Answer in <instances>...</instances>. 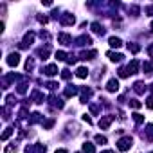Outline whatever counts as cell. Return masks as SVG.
I'll use <instances>...</instances> for the list:
<instances>
[{"mask_svg":"<svg viewBox=\"0 0 153 153\" xmlns=\"http://www.w3.org/2000/svg\"><path fill=\"white\" fill-rule=\"evenodd\" d=\"M151 31H153V22H151Z\"/></svg>","mask_w":153,"mask_h":153,"instance_id":"obj_41","label":"cell"},{"mask_svg":"<svg viewBox=\"0 0 153 153\" xmlns=\"http://www.w3.org/2000/svg\"><path fill=\"white\" fill-rule=\"evenodd\" d=\"M106 56L110 58V61H114V63H119V61H121L122 58H124L122 54H119V52H112V50H110V52H108Z\"/></svg>","mask_w":153,"mask_h":153,"instance_id":"obj_8","label":"cell"},{"mask_svg":"<svg viewBox=\"0 0 153 153\" xmlns=\"http://www.w3.org/2000/svg\"><path fill=\"white\" fill-rule=\"evenodd\" d=\"M97 56L96 50H90V52H81V59H94Z\"/></svg>","mask_w":153,"mask_h":153,"instance_id":"obj_15","label":"cell"},{"mask_svg":"<svg viewBox=\"0 0 153 153\" xmlns=\"http://www.w3.org/2000/svg\"><path fill=\"white\" fill-rule=\"evenodd\" d=\"M33 67H34V61H33V59H27V63H25V68H27V70H31Z\"/></svg>","mask_w":153,"mask_h":153,"instance_id":"obj_31","label":"cell"},{"mask_svg":"<svg viewBox=\"0 0 153 153\" xmlns=\"http://www.w3.org/2000/svg\"><path fill=\"white\" fill-rule=\"evenodd\" d=\"M92 31H94L96 34H105V29L101 27V25H99L97 22H94V24H92Z\"/></svg>","mask_w":153,"mask_h":153,"instance_id":"obj_16","label":"cell"},{"mask_svg":"<svg viewBox=\"0 0 153 153\" xmlns=\"http://www.w3.org/2000/svg\"><path fill=\"white\" fill-rule=\"evenodd\" d=\"M78 42H81V45H85V43L88 45V43H92V38H90V36H81Z\"/></svg>","mask_w":153,"mask_h":153,"instance_id":"obj_24","label":"cell"},{"mask_svg":"<svg viewBox=\"0 0 153 153\" xmlns=\"http://www.w3.org/2000/svg\"><path fill=\"white\" fill-rule=\"evenodd\" d=\"M144 72H148V74L153 72V63H148V61H146V63H144Z\"/></svg>","mask_w":153,"mask_h":153,"instance_id":"obj_26","label":"cell"},{"mask_svg":"<svg viewBox=\"0 0 153 153\" xmlns=\"http://www.w3.org/2000/svg\"><path fill=\"white\" fill-rule=\"evenodd\" d=\"M33 42H34V34L33 33H27L25 38H24V42H22V47H29Z\"/></svg>","mask_w":153,"mask_h":153,"instance_id":"obj_9","label":"cell"},{"mask_svg":"<svg viewBox=\"0 0 153 153\" xmlns=\"http://www.w3.org/2000/svg\"><path fill=\"white\" fill-rule=\"evenodd\" d=\"M101 153H115V151H112V150H105V151H101Z\"/></svg>","mask_w":153,"mask_h":153,"instance_id":"obj_40","label":"cell"},{"mask_svg":"<svg viewBox=\"0 0 153 153\" xmlns=\"http://www.w3.org/2000/svg\"><path fill=\"white\" fill-rule=\"evenodd\" d=\"M52 124H54V121H52V119H50V121H47V122H45V124H43V126H45V128H52Z\"/></svg>","mask_w":153,"mask_h":153,"instance_id":"obj_34","label":"cell"},{"mask_svg":"<svg viewBox=\"0 0 153 153\" xmlns=\"http://www.w3.org/2000/svg\"><path fill=\"white\" fill-rule=\"evenodd\" d=\"M128 49L131 50V52H139V50H140V47H139V45H135V43H131V45L128 43Z\"/></svg>","mask_w":153,"mask_h":153,"instance_id":"obj_28","label":"cell"},{"mask_svg":"<svg viewBox=\"0 0 153 153\" xmlns=\"http://www.w3.org/2000/svg\"><path fill=\"white\" fill-rule=\"evenodd\" d=\"M11 135H13V128H6V130H4V133H2V140H7Z\"/></svg>","mask_w":153,"mask_h":153,"instance_id":"obj_18","label":"cell"},{"mask_svg":"<svg viewBox=\"0 0 153 153\" xmlns=\"http://www.w3.org/2000/svg\"><path fill=\"white\" fill-rule=\"evenodd\" d=\"M133 119H135L137 124H142V122H144V117H142L140 114H133Z\"/></svg>","mask_w":153,"mask_h":153,"instance_id":"obj_25","label":"cell"},{"mask_svg":"<svg viewBox=\"0 0 153 153\" xmlns=\"http://www.w3.org/2000/svg\"><path fill=\"white\" fill-rule=\"evenodd\" d=\"M43 72H45L47 76H56V74H58V67H56V65H47Z\"/></svg>","mask_w":153,"mask_h":153,"instance_id":"obj_10","label":"cell"},{"mask_svg":"<svg viewBox=\"0 0 153 153\" xmlns=\"http://www.w3.org/2000/svg\"><path fill=\"white\" fill-rule=\"evenodd\" d=\"M58 40H59V42L63 43V45H68L70 42H72V38H70L68 34H65V33H61V34H58Z\"/></svg>","mask_w":153,"mask_h":153,"instance_id":"obj_14","label":"cell"},{"mask_svg":"<svg viewBox=\"0 0 153 153\" xmlns=\"http://www.w3.org/2000/svg\"><path fill=\"white\" fill-rule=\"evenodd\" d=\"M70 76H72V74H70V70H68V68L61 70V78H63V79H70Z\"/></svg>","mask_w":153,"mask_h":153,"instance_id":"obj_27","label":"cell"},{"mask_svg":"<svg viewBox=\"0 0 153 153\" xmlns=\"http://www.w3.org/2000/svg\"><path fill=\"white\" fill-rule=\"evenodd\" d=\"M131 144H133L131 137H122V139H119V142H117V150H119V151H128V150L131 148Z\"/></svg>","mask_w":153,"mask_h":153,"instance_id":"obj_1","label":"cell"},{"mask_svg":"<svg viewBox=\"0 0 153 153\" xmlns=\"http://www.w3.org/2000/svg\"><path fill=\"white\" fill-rule=\"evenodd\" d=\"M76 94H78V90H76L74 87H68V88L65 90V96H67V97H72V96H76Z\"/></svg>","mask_w":153,"mask_h":153,"instance_id":"obj_19","label":"cell"},{"mask_svg":"<svg viewBox=\"0 0 153 153\" xmlns=\"http://www.w3.org/2000/svg\"><path fill=\"white\" fill-rule=\"evenodd\" d=\"M38 22H40V24H47L49 18H47V16H38Z\"/></svg>","mask_w":153,"mask_h":153,"instance_id":"obj_32","label":"cell"},{"mask_svg":"<svg viewBox=\"0 0 153 153\" xmlns=\"http://www.w3.org/2000/svg\"><path fill=\"white\" fill-rule=\"evenodd\" d=\"M146 135H148V137L153 140V124H150V126H148V130H146Z\"/></svg>","mask_w":153,"mask_h":153,"instance_id":"obj_29","label":"cell"},{"mask_svg":"<svg viewBox=\"0 0 153 153\" xmlns=\"http://www.w3.org/2000/svg\"><path fill=\"white\" fill-rule=\"evenodd\" d=\"M133 90L137 92V94H144V92H146V85L142 83V81H137V83L133 85Z\"/></svg>","mask_w":153,"mask_h":153,"instance_id":"obj_13","label":"cell"},{"mask_svg":"<svg viewBox=\"0 0 153 153\" xmlns=\"http://www.w3.org/2000/svg\"><path fill=\"white\" fill-rule=\"evenodd\" d=\"M148 52H150V56H153V45H151L150 49H148Z\"/></svg>","mask_w":153,"mask_h":153,"instance_id":"obj_38","label":"cell"},{"mask_svg":"<svg viewBox=\"0 0 153 153\" xmlns=\"http://www.w3.org/2000/svg\"><path fill=\"white\" fill-rule=\"evenodd\" d=\"M6 61H7V65H9V67H16V65L20 63V54H18V52H11V54L7 56Z\"/></svg>","mask_w":153,"mask_h":153,"instance_id":"obj_3","label":"cell"},{"mask_svg":"<svg viewBox=\"0 0 153 153\" xmlns=\"http://www.w3.org/2000/svg\"><path fill=\"white\" fill-rule=\"evenodd\" d=\"M83 121H85V122H87V124H92V119H90V117H88V115H87V114H85V115H83Z\"/></svg>","mask_w":153,"mask_h":153,"instance_id":"obj_35","label":"cell"},{"mask_svg":"<svg viewBox=\"0 0 153 153\" xmlns=\"http://www.w3.org/2000/svg\"><path fill=\"white\" fill-rule=\"evenodd\" d=\"M56 153H67V150H56Z\"/></svg>","mask_w":153,"mask_h":153,"instance_id":"obj_39","label":"cell"},{"mask_svg":"<svg viewBox=\"0 0 153 153\" xmlns=\"http://www.w3.org/2000/svg\"><path fill=\"white\" fill-rule=\"evenodd\" d=\"M45 150H47V148H45L43 144H36L34 150H31V148L27 146V148H25V153H45Z\"/></svg>","mask_w":153,"mask_h":153,"instance_id":"obj_7","label":"cell"},{"mask_svg":"<svg viewBox=\"0 0 153 153\" xmlns=\"http://www.w3.org/2000/svg\"><path fill=\"white\" fill-rule=\"evenodd\" d=\"M139 59H131L130 63H128V67H126V70H128V74H137L139 72Z\"/></svg>","mask_w":153,"mask_h":153,"instance_id":"obj_4","label":"cell"},{"mask_svg":"<svg viewBox=\"0 0 153 153\" xmlns=\"http://www.w3.org/2000/svg\"><path fill=\"white\" fill-rule=\"evenodd\" d=\"M106 90H108V92H117V90H119V81H117L115 78H112L108 83H106Z\"/></svg>","mask_w":153,"mask_h":153,"instance_id":"obj_5","label":"cell"},{"mask_svg":"<svg viewBox=\"0 0 153 153\" xmlns=\"http://www.w3.org/2000/svg\"><path fill=\"white\" fill-rule=\"evenodd\" d=\"M108 43H110V47H114V49H119V47L122 45L121 38H115V36H112V38L108 40Z\"/></svg>","mask_w":153,"mask_h":153,"instance_id":"obj_12","label":"cell"},{"mask_svg":"<svg viewBox=\"0 0 153 153\" xmlns=\"http://www.w3.org/2000/svg\"><path fill=\"white\" fill-rule=\"evenodd\" d=\"M130 106L137 110V108H140V106H142V103H140V101H137V99H130Z\"/></svg>","mask_w":153,"mask_h":153,"instance_id":"obj_21","label":"cell"},{"mask_svg":"<svg viewBox=\"0 0 153 153\" xmlns=\"http://www.w3.org/2000/svg\"><path fill=\"white\" fill-rule=\"evenodd\" d=\"M94 140L97 142V144H106V142H108L105 135H96V139H94Z\"/></svg>","mask_w":153,"mask_h":153,"instance_id":"obj_22","label":"cell"},{"mask_svg":"<svg viewBox=\"0 0 153 153\" xmlns=\"http://www.w3.org/2000/svg\"><path fill=\"white\" fill-rule=\"evenodd\" d=\"M56 87H58V85H56V83H52V81H50V83H49V85H47V88H50V90H54V88H56Z\"/></svg>","mask_w":153,"mask_h":153,"instance_id":"obj_36","label":"cell"},{"mask_svg":"<svg viewBox=\"0 0 153 153\" xmlns=\"http://www.w3.org/2000/svg\"><path fill=\"white\" fill-rule=\"evenodd\" d=\"M56 59L58 61H63V59H68V58H67V54L63 52V50H58V52H56Z\"/></svg>","mask_w":153,"mask_h":153,"instance_id":"obj_23","label":"cell"},{"mask_svg":"<svg viewBox=\"0 0 153 153\" xmlns=\"http://www.w3.org/2000/svg\"><path fill=\"white\" fill-rule=\"evenodd\" d=\"M61 22H63V25H74L76 24V18H74V15H63L61 16Z\"/></svg>","mask_w":153,"mask_h":153,"instance_id":"obj_6","label":"cell"},{"mask_svg":"<svg viewBox=\"0 0 153 153\" xmlns=\"http://www.w3.org/2000/svg\"><path fill=\"white\" fill-rule=\"evenodd\" d=\"M119 78H128V70L126 68H119Z\"/></svg>","mask_w":153,"mask_h":153,"instance_id":"obj_30","label":"cell"},{"mask_svg":"<svg viewBox=\"0 0 153 153\" xmlns=\"http://www.w3.org/2000/svg\"><path fill=\"white\" fill-rule=\"evenodd\" d=\"M151 153H153V151H151Z\"/></svg>","mask_w":153,"mask_h":153,"instance_id":"obj_42","label":"cell"},{"mask_svg":"<svg viewBox=\"0 0 153 153\" xmlns=\"http://www.w3.org/2000/svg\"><path fill=\"white\" fill-rule=\"evenodd\" d=\"M144 11H146V13H150V15H153V7H146Z\"/></svg>","mask_w":153,"mask_h":153,"instance_id":"obj_37","label":"cell"},{"mask_svg":"<svg viewBox=\"0 0 153 153\" xmlns=\"http://www.w3.org/2000/svg\"><path fill=\"white\" fill-rule=\"evenodd\" d=\"M76 76H78L79 79H85V78L88 76V68H87V67H79V68L76 70Z\"/></svg>","mask_w":153,"mask_h":153,"instance_id":"obj_11","label":"cell"},{"mask_svg":"<svg viewBox=\"0 0 153 153\" xmlns=\"http://www.w3.org/2000/svg\"><path fill=\"white\" fill-rule=\"evenodd\" d=\"M49 52H50V50H49V47H45V49H40V50H38V54L42 56V59H45V58L49 56Z\"/></svg>","mask_w":153,"mask_h":153,"instance_id":"obj_20","label":"cell"},{"mask_svg":"<svg viewBox=\"0 0 153 153\" xmlns=\"http://www.w3.org/2000/svg\"><path fill=\"white\" fill-rule=\"evenodd\" d=\"M114 115H105V117H101V121H99V128L101 130H106L110 124H112V122H114Z\"/></svg>","mask_w":153,"mask_h":153,"instance_id":"obj_2","label":"cell"},{"mask_svg":"<svg viewBox=\"0 0 153 153\" xmlns=\"http://www.w3.org/2000/svg\"><path fill=\"white\" fill-rule=\"evenodd\" d=\"M83 151L85 153H96V148H94V144H90V142H85V144H83Z\"/></svg>","mask_w":153,"mask_h":153,"instance_id":"obj_17","label":"cell"},{"mask_svg":"<svg viewBox=\"0 0 153 153\" xmlns=\"http://www.w3.org/2000/svg\"><path fill=\"white\" fill-rule=\"evenodd\" d=\"M146 106H148L150 110H153V97H150V99L146 101Z\"/></svg>","mask_w":153,"mask_h":153,"instance_id":"obj_33","label":"cell"}]
</instances>
